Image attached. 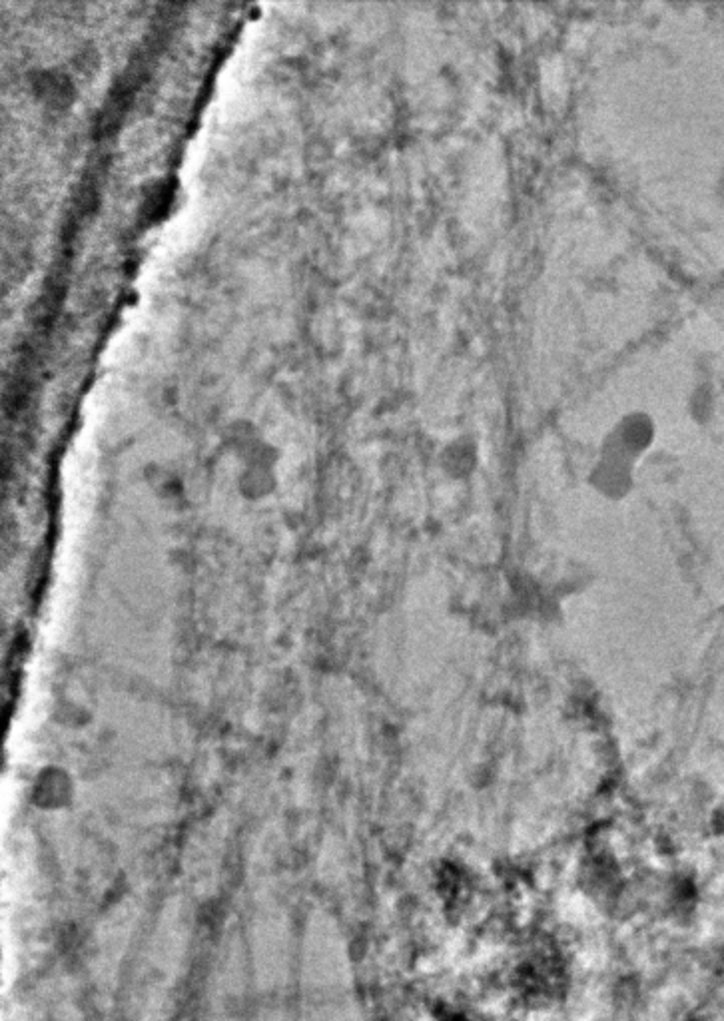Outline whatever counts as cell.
Segmentation results:
<instances>
[{"label": "cell", "mask_w": 724, "mask_h": 1021, "mask_svg": "<svg viewBox=\"0 0 724 1021\" xmlns=\"http://www.w3.org/2000/svg\"><path fill=\"white\" fill-rule=\"evenodd\" d=\"M34 88H37L40 99L55 106L66 104L73 99V84H70V80L65 74L52 73V70L39 73L37 80H34Z\"/></svg>", "instance_id": "1"}]
</instances>
